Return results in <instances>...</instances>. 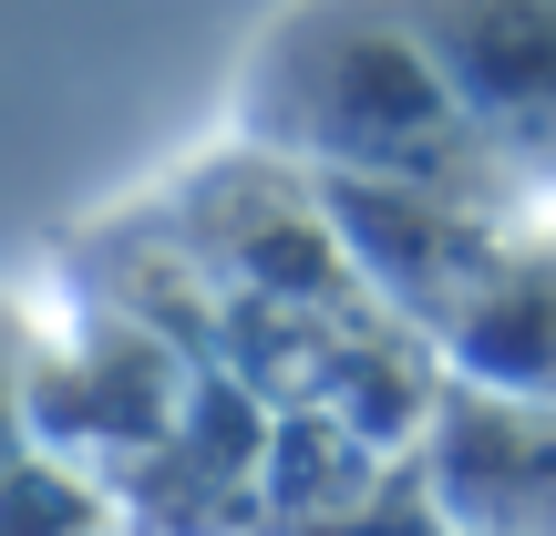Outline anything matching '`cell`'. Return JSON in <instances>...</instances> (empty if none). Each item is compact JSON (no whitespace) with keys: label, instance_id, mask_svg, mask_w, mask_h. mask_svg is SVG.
Masks as SVG:
<instances>
[{"label":"cell","instance_id":"cell-1","mask_svg":"<svg viewBox=\"0 0 556 536\" xmlns=\"http://www.w3.org/2000/svg\"><path fill=\"white\" fill-rule=\"evenodd\" d=\"M238 135L289 176H422L495 207H536L454 103L402 0H289L248 52Z\"/></svg>","mask_w":556,"mask_h":536},{"label":"cell","instance_id":"cell-2","mask_svg":"<svg viewBox=\"0 0 556 536\" xmlns=\"http://www.w3.org/2000/svg\"><path fill=\"white\" fill-rule=\"evenodd\" d=\"M309 186H319V217H330L351 278L392 320H413L422 340H443V320L464 310V289L505 248V227L536 217V207H495V197L422 186V176H309Z\"/></svg>","mask_w":556,"mask_h":536},{"label":"cell","instance_id":"cell-3","mask_svg":"<svg viewBox=\"0 0 556 536\" xmlns=\"http://www.w3.org/2000/svg\"><path fill=\"white\" fill-rule=\"evenodd\" d=\"M413 496L454 536H556V402L433 382Z\"/></svg>","mask_w":556,"mask_h":536},{"label":"cell","instance_id":"cell-4","mask_svg":"<svg viewBox=\"0 0 556 536\" xmlns=\"http://www.w3.org/2000/svg\"><path fill=\"white\" fill-rule=\"evenodd\" d=\"M505 176L556 207V0H402Z\"/></svg>","mask_w":556,"mask_h":536},{"label":"cell","instance_id":"cell-5","mask_svg":"<svg viewBox=\"0 0 556 536\" xmlns=\"http://www.w3.org/2000/svg\"><path fill=\"white\" fill-rule=\"evenodd\" d=\"M443 382H484V392H536L556 402V207L505 227V248L443 320Z\"/></svg>","mask_w":556,"mask_h":536},{"label":"cell","instance_id":"cell-6","mask_svg":"<svg viewBox=\"0 0 556 536\" xmlns=\"http://www.w3.org/2000/svg\"><path fill=\"white\" fill-rule=\"evenodd\" d=\"M31 402H41L31 331H21V310H0V485H11V464L31 454Z\"/></svg>","mask_w":556,"mask_h":536},{"label":"cell","instance_id":"cell-7","mask_svg":"<svg viewBox=\"0 0 556 536\" xmlns=\"http://www.w3.org/2000/svg\"><path fill=\"white\" fill-rule=\"evenodd\" d=\"M422 536H454V526H422Z\"/></svg>","mask_w":556,"mask_h":536}]
</instances>
